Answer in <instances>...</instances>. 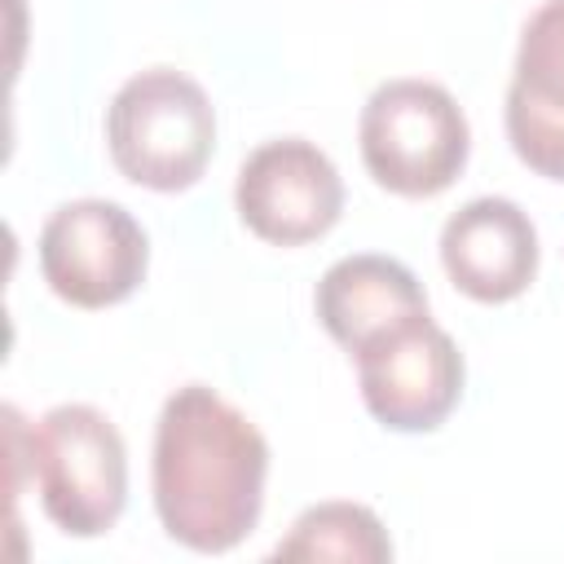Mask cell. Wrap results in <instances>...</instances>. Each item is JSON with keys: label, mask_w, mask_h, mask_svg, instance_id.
I'll return each instance as SVG.
<instances>
[{"label": "cell", "mask_w": 564, "mask_h": 564, "mask_svg": "<svg viewBox=\"0 0 564 564\" xmlns=\"http://www.w3.org/2000/svg\"><path fill=\"white\" fill-rule=\"evenodd\" d=\"M269 441L207 383L176 388L154 423V511L189 551H234L260 520Z\"/></svg>", "instance_id": "6da1fadb"}, {"label": "cell", "mask_w": 564, "mask_h": 564, "mask_svg": "<svg viewBox=\"0 0 564 564\" xmlns=\"http://www.w3.org/2000/svg\"><path fill=\"white\" fill-rule=\"evenodd\" d=\"M9 445L40 485L44 516L70 538L106 533L128 502V449L119 427L84 401L53 405L31 427L4 405Z\"/></svg>", "instance_id": "7a4b0ae2"}, {"label": "cell", "mask_w": 564, "mask_h": 564, "mask_svg": "<svg viewBox=\"0 0 564 564\" xmlns=\"http://www.w3.org/2000/svg\"><path fill=\"white\" fill-rule=\"evenodd\" d=\"M115 167L159 194L189 189L216 150V110L198 79L172 66L132 75L106 110Z\"/></svg>", "instance_id": "3957f363"}, {"label": "cell", "mask_w": 564, "mask_h": 564, "mask_svg": "<svg viewBox=\"0 0 564 564\" xmlns=\"http://www.w3.org/2000/svg\"><path fill=\"white\" fill-rule=\"evenodd\" d=\"M357 141L366 172L383 189L401 198H432L458 181L471 128L449 88L432 79H388L361 106Z\"/></svg>", "instance_id": "277c9868"}, {"label": "cell", "mask_w": 564, "mask_h": 564, "mask_svg": "<svg viewBox=\"0 0 564 564\" xmlns=\"http://www.w3.org/2000/svg\"><path fill=\"white\" fill-rule=\"evenodd\" d=\"M352 357L366 410L392 432H432L463 397V352L427 308L375 330Z\"/></svg>", "instance_id": "5b68a950"}, {"label": "cell", "mask_w": 564, "mask_h": 564, "mask_svg": "<svg viewBox=\"0 0 564 564\" xmlns=\"http://www.w3.org/2000/svg\"><path fill=\"white\" fill-rule=\"evenodd\" d=\"M150 264L145 229L110 198L62 203L40 229V273L48 291L75 308L128 300Z\"/></svg>", "instance_id": "8992f818"}, {"label": "cell", "mask_w": 564, "mask_h": 564, "mask_svg": "<svg viewBox=\"0 0 564 564\" xmlns=\"http://www.w3.org/2000/svg\"><path fill=\"white\" fill-rule=\"evenodd\" d=\"M234 207L256 238L273 247H304L339 220L344 181L326 150L304 137H278L242 159Z\"/></svg>", "instance_id": "52a82bcc"}, {"label": "cell", "mask_w": 564, "mask_h": 564, "mask_svg": "<svg viewBox=\"0 0 564 564\" xmlns=\"http://www.w3.org/2000/svg\"><path fill=\"white\" fill-rule=\"evenodd\" d=\"M441 264L480 304L516 300L538 273V229L511 198H471L441 229Z\"/></svg>", "instance_id": "ba28073f"}, {"label": "cell", "mask_w": 564, "mask_h": 564, "mask_svg": "<svg viewBox=\"0 0 564 564\" xmlns=\"http://www.w3.org/2000/svg\"><path fill=\"white\" fill-rule=\"evenodd\" d=\"M507 141L524 167L564 181V0H546L520 31Z\"/></svg>", "instance_id": "9c48e42d"}, {"label": "cell", "mask_w": 564, "mask_h": 564, "mask_svg": "<svg viewBox=\"0 0 564 564\" xmlns=\"http://www.w3.org/2000/svg\"><path fill=\"white\" fill-rule=\"evenodd\" d=\"M313 308H317V322L330 330V339L357 352L375 330L392 326L405 313L427 308V295L401 260L361 251V256L335 260L322 273Z\"/></svg>", "instance_id": "30bf717a"}, {"label": "cell", "mask_w": 564, "mask_h": 564, "mask_svg": "<svg viewBox=\"0 0 564 564\" xmlns=\"http://www.w3.org/2000/svg\"><path fill=\"white\" fill-rule=\"evenodd\" d=\"M273 560L383 564V560H392V538H388L383 520L361 502H317L273 546Z\"/></svg>", "instance_id": "8fae6325"}]
</instances>
